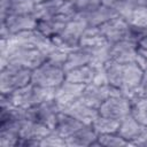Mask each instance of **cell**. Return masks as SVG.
I'll return each instance as SVG.
<instances>
[{
  "label": "cell",
  "instance_id": "1",
  "mask_svg": "<svg viewBox=\"0 0 147 147\" xmlns=\"http://www.w3.org/2000/svg\"><path fill=\"white\" fill-rule=\"evenodd\" d=\"M102 69L107 84L121 90L123 95L131 100L140 94L139 88L146 72L136 62L117 63L107 60L102 64Z\"/></svg>",
  "mask_w": 147,
  "mask_h": 147
},
{
  "label": "cell",
  "instance_id": "2",
  "mask_svg": "<svg viewBox=\"0 0 147 147\" xmlns=\"http://www.w3.org/2000/svg\"><path fill=\"white\" fill-rule=\"evenodd\" d=\"M8 41V40H7ZM1 55V68L7 64H16L33 70L46 61V52L38 48H29L22 46H11L8 44V49Z\"/></svg>",
  "mask_w": 147,
  "mask_h": 147
},
{
  "label": "cell",
  "instance_id": "3",
  "mask_svg": "<svg viewBox=\"0 0 147 147\" xmlns=\"http://www.w3.org/2000/svg\"><path fill=\"white\" fill-rule=\"evenodd\" d=\"M7 94H9L10 102L14 106L26 109L39 102L52 99L54 96V90L41 87L33 83H29L28 85Z\"/></svg>",
  "mask_w": 147,
  "mask_h": 147
},
{
  "label": "cell",
  "instance_id": "4",
  "mask_svg": "<svg viewBox=\"0 0 147 147\" xmlns=\"http://www.w3.org/2000/svg\"><path fill=\"white\" fill-rule=\"evenodd\" d=\"M64 80H65L64 67L57 63L45 61L39 67L32 70L31 83L41 87L55 90Z\"/></svg>",
  "mask_w": 147,
  "mask_h": 147
},
{
  "label": "cell",
  "instance_id": "5",
  "mask_svg": "<svg viewBox=\"0 0 147 147\" xmlns=\"http://www.w3.org/2000/svg\"><path fill=\"white\" fill-rule=\"evenodd\" d=\"M32 70L16 64H7L0 72V93H11L31 83Z\"/></svg>",
  "mask_w": 147,
  "mask_h": 147
},
{
  "label": "cell",
  "instance_id": "6",
  "mask_svg": "<svg viewBox=\"0 0 147 147\" xmlns=\"http://www.w3.org/2000/svg\"><path fill=\"white\" fill-rule=\"evenodd\" d=\"M87 26L88 25L83 20H71L59 34L52 38V42L55 47L65 52H70L80 46L82 34Z\"/></svg>",
  "mask_w": 147,
  "mask_h": 147
},
{
  "label": "cell",
  "instance_id": "7",
  "mask_svg": "<svg viewBox=\"0 0 147 147\" xmlns=\"http://www.w3.org/2000/svg\"><path fill=\"white\" fill-rule=\"evenodd\" d=\"M61 111H62L61 107L52 98V99L45 100L42 102H39L30 108H26L25 116H26V119L38 122V123L49 127L51 130H53L56 124L59 114Z\"/></svg>",
  "mask_w": 147,
  "mask_h": 147
},
{
  "label": "cell",
  "instance_id": "8",
  "mask_svg": "<svg viewBox=\"0 0 147 147\" xmlns=\"http://www.w3.org/2000/svg\"><path fill=\"white\" fill-rule=\"evenodd\" d=\"M37 18L33 14H11L1 18V39H9L13 34L36 29Z\"/></svg>",
  "mask_w": 147,
  "mask_h": 147
},
{
  "label": "cell",
  "instance_id": "9",
  "mask_svg": "<svg viewBox=\"0 0 147 147\" xmlns=\"http://www.w3.org/2000/svg\"><path fill=\"white\" fill-rule=\"evenodd\" d=\"M8 40V44L11 46H22V47H29V48H38L44 52H48L54 45L52 42V39L45 37L41 34L38 30H26L18 32L16 34H13Z\"/></svg>",
  "mask_w": 147,
  "mask_h": 147
},
{
  "label": "cell",
  "instance_id": "10",
  "mask_svg": "<svg viewBox=\"0 0 147 147\" xmlns=\"http://www.w3.org/2000/svg\"><path fill=\"white\" fill-rule=\"evenodd\" d=\"M52 130L38 122L24 119L18 132L16 146H40V140L45 138Z\"/></svg>",
  "mask_w": 147,
  "mask_h": 147
},
{
  "label": "cell",
  "instance_id": "11",
  "mask_svg": "<svg viewBox=\"0 0 147 147\" xmlns=\"http://www.w3.org/2000/svg\"><path fill=\"white\" fill-rule=\"evenodd\" d=\"M99 115L116 121H122L124 117L130 115L131 100L125 95H111L100 107Z\"/></svg>",
  "mask_w": 147,
  "mask_h": 147
},
{
  "label": "cell",
  "instance_id": "12",
  "mask_svg": "<svg viewBox=\"0 0 147 147\" xmlns=\"http://www.w3.org/2000/svg\"><path fill=\"white\" fill-rule=\"evenodd\" d=\"M137 49H138V45L127 39L108 44V47H107L108 60L117 63L134 62Z\"/></svg>",
  "mask_w": 147,
  "mask_h": 147
},
{
  "label": "cell",
  "instance_id": "13",
  "mask_svg": "<svg viewBox=\"0 0 147 147\" xmlns=\"http://www.w3.org/2000/svg\"><path fill=\"white\" fill-rule=\"evenodd\" d=\"M84 87H85V85H83V84H77V83L65 79L61 85H59L54 90L53 99L57 102V105L61 107V109L63 111L70 103L80 99Z\"/></svg>",
  "mask_w": 147,
  "mask_h": 147
},
{
  "label": "cell",
  "instance_id": "14",
  "mask_svg": "<svg viewBox=\"0 0 147 147\" xmlns=\"http://www.w3.org/2000/svg\"><path fill=\"white\" fill-rule=\"evenodd\" d=\"M129 21L123 16H116L99 26L101 33L108 41V44L116 42L127 37Z\"/></svg>",
  "mask_w": 147,
  "mask_h": 147
},
{
  "label": "cell",
  "instance_id": "15",
  "mask_svg": "<svg viewBox=\"0 0 147 147\" xmlns=\"http://www.w3.org/2000/svg\"><path fill=\"white\" fill-rule=\"evenodd\" d=\"M110 96V88L108 84L91 83L85 85L80 100L86 105L99 109V107Z\"/></svg>",
  "mask_w": 147,
  "mask_h": 147
},
{
  "label": "cell",
  "instance_id": "16",
  "mask_svg": "<svg viewBox=\"0 0 147 147\" xmlns=\"http://www.w3.org/2000/svg\"><path fill=\"white\" fill-rule=\"evenodd\" d=\"M70 21H71L70 17L60 13V14H57L55 16H52V17L37 20L36 30H38L45 37L52 39L56 34H59Z\"/></svg>",
  "mask_w": 147,
  "mask_h": 147
},
{
  "label": "cell",
  "instance_id": "17",
  "mask_svg": "<svg viewBox=\"0 0 147 147\" xmlns=\"http://www.w3.org/2000/svg\"><path fill=\"white\" fill-rule=\"evenodd\" d=\"M63 111L75 117L76 119L83 122L84 124H92L93 121L99 116V110L96 108L86 105L80 99L70 103Z\"/></svg>",
  "mask_w": 147,
  "mask_h": 147
},
{
  "label": "cell",
  "instance_id": "18",
  "mask_svg": "<svg viewBox=\"0 0 147 147\" xmlns=\"http://www.w3.org/2000/svg\"><path fill=\"white\" fill-rule=\"evenodd\" d=\"M146 126H144L142 124H140L131 114L127 115L126 117H124L121 122H119V126L117 130V133L124 138L126 141L130 142V145H132L144 132Z\"/></svg>",
  "mask_w": 147,
  "mask_h": 147
},
{
  "label": "cell",
  "instance_id": "19",
  "mask_svg": "<svg viewBox=\"0 0 147 147\" xmlns=\"http://www.w3.org/2000/svg\"><path fill=\"white\" fill-rule=\"evenodd\" d=\"M84 125H86V124L76 119L75 117L70 116L69 114L61 111L59 114V117H57V121H56V124H55L53 131L56 132L57 134H60L61 137H63L64 139H67L70 136H72L75 132H77L79 129H82Z\"/></svg>",
  "mask_w": 147,
  "mask_h": 147
},
{
  "label": "cell",
  "instance_id": "20",
  "mask_svg": "<svg viewBox=\"0 0 147 147\" xmlns=\"http://www.w3.org/2000/svg\"><path fill=\"white\" fill-rule=\"evenodd\" d=\"M98 68L99 67H95L93 64H86V65L70 69L65 71V79L77 84H83V85L91 84L95 80Z\"/></svg>",
  "mask_w": 147,
  "mask_h": 147
},
{
  "label": "cell",
  "instance_id": "21",
  "mask_svg": "<svg viewBox=\"0 0 147 147\" xmlns=\"http://www.w3.org/2000/svg\"><path fill=\"white\" fill-rule=\"evenodd\" d=\"M98 133L92 127L91 124L84 125L72 136L67 138V146H96Z\"/></svg>",
  "mask_w": 147,
  "mask_h": 147
},
{
  "label": "cell",
  "instance_id": "22",
  "mask_svg": "<svg viewBox=\"0 0 147 147\" xmlns=\"http://www.w3.org/2000/svg\"><path fill=\"white\" fill-rule=\"evenodd\" d=\"M116 16H119V15L115 9H113L111 7L102 3L94 11H92L90 14H86L84 16L77 17V18L83 20L88 26H100L101 24L106 23L107 21H109V20H111Z\"/></svg>",
  "mask_w": 147,
  "mask_h": 147
},
{
  "label": "cell",
  "instance_id": "23",
  "mask_svg": "<svg viewBox=\"0 0 147 147\" xmlns=\"http://www.w3.org/2000/svg\"><path fill=\"white\" fill-rule=\"evenodd\" d=\"M65 0H46L40 3H37L33 10V15L36 16L37 20L40 18H47L55 16L60 14Z\"/></svg>",
  "mask_w": 147,
  "mask_h": 147
},
{
  "label": "cell",
  "instance_id": "24",
  "mask_svg": "<svg viewBox=\"0 0 147 147\" xmlns=\"http://www.w3.org/2000/svg\"><path fill=\"white\" fill-rule=\"evenodd\" d=\"M108 41L101 33L99 26H87L82 34L80 46L86 47H103L107 46Z\"/></svg>",
  "mask_w": 147,
  "mask_h": 147
},
{
  "label": "cell",
  "instance_id": "25",
  "mask_svg": "<svg viewBox=\"0 0 147 147\" xmlns=\"http://www.w3.org/2000/svg\"><path fill=\"white\" fill-rule=\"evenodd\" d=\"M130 114L144 126H147V98L138 94L131 99Z\"/></svg>",
  "mask_w": 147,
  "mask_h": 147
},
{
  "label": "cell",
  "instance_id": "26",
  "mask_svg": "<svg viewBox=\"0 0 147 147\" xmlns=\"http://www.w3.org/2000/svg\"><path fill=\"white\" fill-rule=\"evenodd\" d=\"M36 3L33 0H9L6 11L1 14V18L6 15L11 14H32L34 10Z\"/></svg>",
  "mask_w": 147,
  "mask_h": 147
},
{
  "label": "cell",
  "instance_id": "27",
  "mask_svg": "<svg viewBox=\"0 0 147 147\" xmlns=\"http://www.w3.org/2000/svg\"><path fill=\"white\" fill-rule=\"evenodd\" d=\"M102 2L115 9L119 16L127 18L131 13L139 6L138 0H102Z\"/></svg>",
  "mask_w": 147,
  "mask_h": 147
},
{
  "label": "cell",
  "instance_id": "28",
  "mask_svg": "<svg viewBox=\"0 0 147 147\" xmlns=\"http://www.w3.org/2000/svg\"><path fill=\"white\" fill-rule=\"evenodd\" d=\"M92 127L95 130V132L98 134H106V133H115L118 130L119 126V121L116 119H111L108 117H103V116H98L93 123L91 124Z\"/></svg>",
  "mask_w": 147,
  "mask_h": 147
},
{
  "label": "cell",
  "instance_id": "29",
  "mask_svg": "<svg viewBox=\"0 0 147 147\" xmlns=\"http://www.w3.org/2000/svg\"><path fill=\"white\" fill-rule=\"evenodd\" d=\"M130 142L122 138L117 132L115 133H106L99 134L96 146H109V147H119V146H129Z\"/></svg>",
  "mask_w": 147,
  "mask_h": 147
},
{
  "label": "cell",
  "instance_id": "30",
  "mask_svg": "<svg viewBox=\"0 0 147 147\" xmlns=\"http://www.w3.org/2000/svg\"><path fill=\"white\" fill-rule=\"evenodd\" d=\"M147 36V28L136 24V23H129V29H127V37L126 39L139 45V42Z\"/></svg>",
  "mask_w": 147,
  "mask_h": 147
},
{
  "label": "cell",
  "instance_id": "31",
  "mask_svg": "<svg viewBox=\"0 0 147 147\" xmlns=\"http://www.w3.org/2000/svg\"><path fill=\"white\" fill-rule=\"evenodd\" d=\"M68 53L69 52L62 51V49L53 46L46 53V61H49V62H53V63H57V64H61V65L64 67V63H65L67 57H68Z\"/></svg>",
  "mask_w": 147,
  "mask_h": 147
},
{
  "label": "cell",
  "instance_id": "32",
  "mask_svg": "<svg viewBox=\"0 0 147 147\" xmlns=\"http://www.w3.org/2000/svg\"><path fill=\"white\" fill-rule=\"evenodd\" d=\"M126 20L131 23H136L147 28V7L138 6Z\"/></svg>",
  "mask_w": 147,
  "mask_h": 147
},
{
  "label": "cell",
  "instance_id": "33",
  "mask_svg": "<svg viewBox=\"0 0 147 147\" xmlns=\"http://www.w3.org/2000/svg\"><path fill=\"white\" fill-rule=\"evenodd\" d=\"M40 146H51V147L67 146V140L52 130L45 138H42L40 140Z\"/></svg>",
  "mask_w": 147,
  "mask_h": 147
},
{
  "label": "cell",
  "instance_id": "34",
  "mask_svg": "<svg viewBox=\"0 0 147 147\" xmlns=\"http://www.w3.org/2000/svg\"><path fill=\"white\" fill-rule=\"evenodd\" d=\"M18 140V134L9 131H0V146L1 147H9L16 146Z\"/></svg>",
  "mask_w": 147,
  "mask_h": 147
},
{
  "label": "cell",
  "instance_id": "35",
  "mask_svg": "<svg viewBox=\"0 0 147 147\" xmlns=\"http://www.w3.org/2000/svg\"><path fill=\"white\" fill-rule=\"evenodd\" d=\"M134 62H136L145 72H147V49L141 48V47L138 46Z\"/></svg>",
  "mask_w": 147,
  "mask_h": 147
},
{
  "label": "cell",
  "instance_id": "36",
  "mask_svg": "<svg viewBox=\"0 0 147 147\" xmlns=\"http://www.w3.org/2000/svg\"><path fill=\"white\" fill-rule=\"evenodd\" d=\"M139 93L147 98V72L145 74L144 79L141 82V85H140V88H139Z\"/></svg>",
  "mask_w": 147,
  "mask_h": 147
},
{
  "label": "cell",
  "instance_id": "37",
  "mask_svg": "<svg viewBox=\"0 0 147 147\" xmlns=\"http://www.w3.org/2000/svg\"><path fill=\"white\" fill-rule=\"evenodd\" d=\"M139 47H141V48H145V49H147V36L139 42V45H138Z\"/></svg>",
  "mask_w": 147,
  "mask_h": 147
},
{
  "label": "cell",
  "instance_id": "38",
  "mask_svg": "<svg viewBox=\"0 0 147 147\" xmlns=\"http://www.w3.org/2000/svg\"><path fill=\"white\" fill-rule=\"evenodd\" d=\"M138 3H139V6L147 7V0H138Z\"/></svg>",
  "mask_w": 147,
  "mask_h": 147
},
{
  "label": "cell",
  "instance_id": "39",
  "mask_svg": "<svg viewBox=\"0 0 147 147\" xmlns=\"http://www.w3.org/2000/svg\"><path fill=\"white\" fill-rule=\"evenodd\" d=\"M34 1V3L37 5V3H40V2H42V1H46V0H33Z\"/></svg>",
  "mask_w": 147,
  "mask_h": 147
},
{
  "label": "cell",
  "instance_id": "40",
  "mask_svg": "<svg viewBox=\"0 0 147 147\" xmlns=\"http://www.w3.org/2000/svg\"><path fill=\"white\" fill-rule=\"evenodd\" d=\"M65 1H71V0H65Z\"/></svg>",
  "mask_w": 147,
  "mask_h": 147
}]
</instances>
